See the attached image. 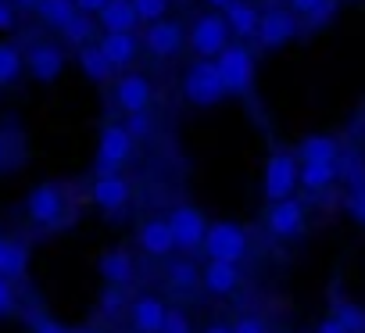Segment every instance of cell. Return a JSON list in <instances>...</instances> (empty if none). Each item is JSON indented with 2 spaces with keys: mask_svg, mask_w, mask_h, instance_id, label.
I'll list each match as a JSON object with an SVG mask.
<instances>
[{
  "mask_svg": "<svg viewBox=\"0 0 365 333\" xmlns=\"http://www.w3.org/2000/svg\"><path fill=\"white\" fill-rule=\"evenodd\" d=\"M182 97H187L194 108H215V104L226 97V83H222L219 65L197 58V61L187 68V76H182Z\"/></svg>",
  "mask_w": 365,
  "mask_h": 333,
  "instance_id": "obj_1",
  "label": "cell"
},
{
  "mask_svg": "<svg viewBox=\"0 0 365 333\" xmlns=\"http://www.w3.org/2000/svg\"><path fill=\"white\" fill-rule=\"evenodd\" d=\"M230 36H233V33H230V26H226V15L205 11V15H197L194 26H190V51H194L197 58H205V61H215V58L233 43Z\"/></svg>",
  "mask_w": 365,
  "mask_h": 333,
  "instance_id": "obj_2",
  "label": "cell"
},
{
  "mask_svg": "<svg viewBox=\"0 0 365 333\" xmlns=\"http://www.w3.org/2000/svg\"><path fill=\"white\" fill-rule=\"evenodd\" d=\"M297 183H301V161H297V154L276 150V154L265 161V198H269L272 205H279V201L294 198Z\"/></svg>",
  "mask_w": 365,
  "mask_h": 333,
  "instance_id": "obj_3",
  "label": "cell"
},
{
  "mask_svg": "<svg viewBox=\"0 0 365 333\" xmlns=\"http://www.w3.org/2000/svg\"><path fill=\"white\" fill-rule=\"evenodd\" d=\"M215 65H219V72H222L226 93H237V97L251 93V86H255V58H251L247 43H240V40L230 43V47L215 58Z\"/></svg>",
  "mask_w": 365,
  "mask_h": 333,
  "instance_id": "obj_4",
  "label": "cell"
},
{
  "mask_svg": "<svg viewBox=\"0 0 365 333\" xmlns=\"http://www.w3.org/2000/svg\"><path fill=\"white\" fill-rule=\"evenodd\" d=\"M65 212H68V201H65V190L58 183H40L29 190L26 198V215L33 226L40 230H51V226H61L65 222Z\"/></svg>",
  "mask_w": 365,
  "mask_h": 333,
  "instance_id": "obj_5",
  "label": "cell"
},
{
  "mask_svg": "<svg viewBox=\"0 0 365 333\" xmlns=\"http://www.w3.org/2000/svg\"><path fill=\"white\" fill-rule=\"evenodd\" d=\"M133 154V136L122 122H108L101 129V140H97V176H108V173H118L122 165L129 161Z\"/></svg>",
  "mask_w": 365,
  "mask_h": 333,
  "instance_id": "obj_6",
  "label": "cell"
},
{
  "mask_svg": "<svg viewBox=\"0 0 365 333\" xmlns=\"http://www.w3.org/2000/svg\"><path fill=\"white\" fill-rule=\"evenodd\" d=\"M205 255H208V262L240 265V258L247 255V233L237 222H212L208 237H205Z\"/></svg>",
  "mask_w": 365,
  "mask_h": 333,
  "instance_id": "obj_7",
  "label": "cell"
},
{
  "mask_svg": "<svg viewBox=\"0 0 365 333\" xmlns=\"http://www.w3.org/2000/svg\"><path fill=\"white\" fill-rule=\"evenodd\" d=\"M168 226H172V237H175V247L179 251H205V237H208V219L201 208L194 205H179L172 208L168 215Z\"/></svg>",
  "mask_w": 365,
  "mask_h": 333,
  "instance_id": "obj_8",
  "label": "cell"
},
{
  "mask_svg": "<svg viewBox=\"0 0 365 333\" xmlns=\"http://www.w3.org/2000/svg\"><path fill=\"white\" fill-rule=\"evenodd\" d=\"M297 36V15L283 4H276V0H269V4L262 8V26H258V43L265 51H279L287 47L290 40Z\"/></svg>",
  "mask_w": 365,
  "mask_h": 333,
  "instance_id": "obj_9",
  "label": "cell"
},
{
  "mask_svg": "<svg viewBox=\"0 0 365 333\" xmlns=\"http://www.w3.org/2000/svg\"><path fill=\"white\" fill-rule=\"evenodd\" d=\"M26 72H29L36 83H58L61 72H65V51H61L54 40L33 43L29 54H26Z\"/></svg>",
  "mask_w": 365,
  "mask_h": 333,
  "instance_id": "obj_10",
  "label": "cell"
},
{
  "mask_svg": "<svg viewBox=\"0 0 365 333\" xmlns=\"http://www.w3.org/2000/svg\"><path fill=\"white\" fill-rule=\"evenodd\" d=\"M150 97H154V86H150V79L140 76V72H125V76L115 83V104H118L125 115L147 111V108H150Z\"/></svg>",
  "mask_w": 365,
  "mask_h": 333,
  "instance_id": "obj_11",
  "label": "cell"
},
{
  "mask_svg": "<svg viewBox=\"0 0 365 333\" xmlns=\"http://www.w3.org/2000/svg\"><path fill=\"white\" fill-rule=\"evenodd\" d=\"M90 201H93L101 212H108V215L122 212V208L129 205V180H125V176H118V173L97 176V180H93V187H90Z\"/></svg>",
  "mask_w": 365,
  "mask_h": 333,
  "instance_id": "obj_12",
  "label": "cell"
},
{
  "mask_svg": "<svg viewBox=\"0 0 365 333\" xmlns=\"http://www.w3.org/2000/svg\"><path fill=\"white\" fill-rule=\"evenodd\" d=\"M143 51L154 54V58H175V54L182 51V29H179V22L161 19V22L147 26V33H143Z\"/></svg>",
  "mask_w": 365,
  "mask_h": 333,
  "instance_id": "obj_13",
  "label": "cell"
},
{
  "mask_svg": "<svg viewBox=\"0 0 365 333\" xmlns=\"http://www.w3.org/2000/svg\"><path fill=\"white\" fill-rule=\"evenodd\" d=\"M265 226H269V233H272V237H279V240L297 237V233L304 230V205H301V201H294V198H287V201L272 205V208H269V215H265Z\"/></svg>",
  "mask_w": 365,
  "mask_h": 333,
  "instance_id": "obj_14",
  "label": "cell"
},
{
  "mask_svg": "<svg viewBox=\"0 0 365 333\" xmlns=\"http://www.w3.org/2000/svg\"><path fill=\"white\" fill-rule=\"evenodd\" d=\"M165 315H168V308L154 294H140V297L129 301V322H133L136 333H161Z\"/></svg>",
  "mask_w": 365,
  "mask_h": 333,
  "instance_id": "obj_15",
  "label": "cell"
},
{
  "mask_svg": "<svg viewBox=\"0 0 365 333\" xmlns=\"http://www.w3.org/2000/svg\"><path fill=\"white\" fill-rule=\"evenodd\" d=\"M136 240H140V251H143L147 258H168V255L175 251V237H172L168 219H147V222L140 226Z\"/></svg>",
  "mask_w": 365,
  "mask_h": 333,
  "instance_id": "obj_16",
  "label": "cell"
},
{
  "mask_svg": "<svg viewBox=\"0 0 365 333\" xmlns=\"http://www.w3.org/2000/svg\"><path fill=\"white\" fill-rule=\"evenodd\" d=\"M230 33L244 43V40H258V26H262V8L251 4V0H233V4L222 11Z\"/></svg>",
  "mask_w": 365,
  "mask_h": 333,
  "instance_id": "obj_17",
  "label": "cell"
},
{
  "mask_svg": "<svg viewBox=\"0 0 365 333\" xmlns=\"http://www.w3.org/2000/svg\"><path fill=\"white\" fill-rule=\"evenodd\" d=\"M97 47L104 51L111 68H129L136 61V54H140V36L136 33H104L97 40Z\"/></svg>",
  "mask_w": 365,
  "mask_h": 333,
  "instance_id": "obj_18",
  "label": "cell"
},
{
  "mask_svg": "<svg viewBox=\"0 0 365 333\" xmlns=\"http://www.w3.org/2000/svg\"><path fill=\"white\" fill-rule=\"evenodd\" d=\"M97 269H101V276H104L108 287H129L133 276H136V262H133L129 251H104L101 262H97Z\"/></svg>",
  "mask_w": 365,
  "mask_h": 333,
  "instance_id": "obj_19",
  "label": "cell"
},
{
  "mask_svg": "<svg viewBox=\"0 0 365 333\" xmlns=\"http://www.w3.org/2000/svg\"><path fill=\"white\" fill-rule=\"evenodd\" d=\"M201 287H205L208 294L226 297V294H233V290L240 287V269H237L233 262H208V265L201 269Z\"/></svg>",
  "mask_w": 365,
  "mask_h": 333,
  "instance_id": "obj_20",
  "label": "cell"
},
{
  "mask_svg": "<svg viewBox=\"0 0 365 333\" xmlns=\"http://www.w3.org/2000/svg\"><path fill=\"white\" fill-rule=\"evenodd\" d=\"M104 33H133L140 26V15L133 8V0H108V8L97 15Z\"/></svg>",
  "mask_w": 365,
  "mask_h": 333,
  "instance_id": "obj_21",
  "label": "cell"
},
{
  "mask_svg": "<svg viewBox=\"0 0 365 333\" xmlns=\"http://www.w3.org/2000/svg\"><path fill=\"white\" fill-rule=\"evenodd\" d=\"M29 269V247L22 240H8V237H0V276L4 280H22Z\"/></svg>",
  "mask_w": 365,
  "mask_h": 333,
  "instance_id": "obj_22",
  "label": "cell"
},
{
  "mask_svg": "<svg viewBox=\"0 0 365 333\" xmlns=\"http://www.w3.org/2000/svg\"><path fill=\"white\" fill-rule=\"evenodd\" d=\"M340 176V161H304L301 165V187L308 194H322L326 187H333Z\"/></svg>",
  "mask_w": 365,
  "mask_h": 333,
  "instance_id": "obj_23",
  "label": "cell"
},
{
  "mask_svg": "<svg viewBox=\"0 0 365 333\" xmlns=\"http://www.w3.org/2000/svg\"><path fill=\"white\" fill-rule=\"evenodd\" d=\"M340 143L333 140V136H304L301 143H297V161L304 165V161H340Z\"/></svg>",
  "mask_w": 365,
  "mask_h": 333,
  "instance_id": "obj_24",
  "label": "cell"
},
{
  "mask_svg": "<svg viewBox=\"0 0 365 333\" xmlns=\"http://www.w3.org/2000/svg\"><path fill=\"white\" fill-rule=\"evenodd\" d=\"M76 15H79L76 0H40V8H36V19H40L47 29H58V33H61Z\"/></svg>",
  "mask_w": 365,
  "mask_h": 333,
  "instance_id": "obj_25",
  "label": "cell"
},
{
  "mask_svg": "<svg viewBox=\"0 0 365 333\" xmlns=\"http://www.w3.org/2000/svg\"><path fill=\"white\" fill-rule=\"evenodd\" d=\"M76 61H79V68H83V76L86 79H93V83H104V79H111V61L104 58V51L97 47V43H90V47H83L79 54H76Z\"/></svg>",
  "mask_w": 365,
  "mask_h": 333,
  "instance_id": "obj_26",
  "label": "cell"
},
{
  "mask_svg": "<svg viewBox=\"0 0 365 333\" xmlns=\"http://www.w3.org/2000/svg\"><path fill=\"white\" fill-rule=\"evenodd\" d=\"M197 283H201V269L190 258H179L168 265V287L175 294H190V290H197Z\"/></svg>",
  "mask_w": 365,
  "mask_h": 333,
  "instance_id": "obj_27",
  "label": "cell"
},
{
  "mask_svg": "<svg viewBox=\"0 0 365 333\" xmlns=\"http://www.w3.org/2000/svg\"><path fill=\"white\" fill-rule=\"evenodd\" d=\"M93 33H97V19H90V15H76V19L61 29V40H65L68 47L83 51V47L97 43V40H93Z\"/></svg>",
  "mask_w": 365,
  "mask_h": 333,
  "instance_id": "obj_28",
  "label": "cell"
},
{
  "mask_svg": "<svg viewBox=\"0 0 365 333\" xmlns=\"http://www.w3.org/2000/svg\"><path fill=\"white\" fill-rule=\"evenodd\" d=\"M26 72V54L15 43H0V86L19 83Z\"/></svg>",
  "mask_w": 365,
  "mask_h": 333,
  "instance_id": "obj_29",
  "label": "cell"
},
{
  "mask_svg": "<svg viewBox=\"0 0 365 333\" xmlns=\"http://www.w3.org/2000/svg\"><path fill=\"white\" fill-rule=\"evenodd\" d=\"M340 180H344L351 190L365 187V161H361L358 154H340Z\"/></svg>",
  "mask_w": 365,
  "mask_h": 333,
  "instance_id": "obj_30",
  "label": "cell"
},
{
  "mask_svg": "<svg viewBox=\"0 0 365 333\" xmlns=\"http://www.w3.org/2000/svg\"><path fill=\"white\" fill-rule=\"evenodd\" d=\"M97 312H101L104 319H118V315L125 312V294H122V287H104V290H101V301H97Z\"/></svg>",
  "mask_w": 365,
  "mask_h": 333,
  "instance_id": "obj_31",
  "label": "cell"
},
{
  "mask_svg": "<svg viewBox=\"0 0 365 333\" xmlns=\"http://www.w3.org/2000/svg\"><path fill=\"white\" fill-rule=\"evenodd\" d=\"M333 319H340L351 333H365V312L358 304H351V301H336L333 304Z\"/></svg>",
  "mask_w": 365,
  "mask_h": 333,
  "instance_id": "obj_32",
  "label": "cell"
},
{
  "mask_svg": "<svg viewBox=\"0 0 365 333\" xmlns=\"http://www.w3.org/2000/svg\"><path fill=\"white\" fill-rule=\"evenodd\" d=\"M133 8H136L140 22L154 26V22H161L168 15V0H133Z\"/></svg>",
  "mask_w": 365,
  "mask_h": 333,
  "instance_id": "obj_33",
  "label": "cell"
},
{
  "mask_svg": "<svg viewBox=\"0 0 365 333\" xmlns=\"http://www.w3.org/2000/svg\"><path fill=\"white\" fill-rule=\"evenodd\" d=\"M122 125L129 129V136H133V140H147V136L154 133V122H150V115H147V111L125 115V122H122Z\"/></svg>",
  "mask_w": 365,
  "mask_h": 333,
  "instance_id": "obj_34",
  "label": "cell"
},
{
  "mask_svg": "<svg viewBox=\"0 0 365 333\" xmlns=\"http://www.w3.org/2000/svg\"><path fill=\"white\" fill-rule=\"evenodd\" d=\"M15 308H19V294H15V283L0 276V319L15 315Z\"/></svg>",
  "mask_w": 365,
  "mask_h": 333,
  "instance_id": "obj_35",
  "label": "cell"
},
{
  "mask_svg": "<svg viewBox=\"0 0 365 333\" xmlns=\"http://www.w3.org/2000/svg\"><path fill=\"white\" fill-rule=\"evenodd\" d=\"M336 8H340V0H326V4H322L312 19H304V26H308V29H322V26H329L333 15H336Z\"/></svg>",
  "mask_w": 365,
  "mask_h": 333,
  "instance_id": "obj_36",
  "label": "cell"
},
{
  "mask_svg": "<svg viewBox=\"0 0 365 333\" xmlns=\"http://www.w3.org/2000/svg\"><path fill=\"white\" fill-rule=\"evenodd\" d=\"M161 333H194V326H190V319L182 315V312L168 308V315H165V326H161Z\"/></svg>",
  "mask_w": 365,
  "mask_h": 333,
  "instance_id": "obj_37",
  "label": "cell"
},
{
  "mask_svg": "<svg viewBox=\"0 0 365 333\" xmlns=\"http://www.w3.org/2000/svg\"><path fill=\"white\" fill-rule=\"evenodd\" d=\"M322 4H326V0H287V8H290L297 19H312Z\"/></svg>",
  "mask_w": 365,
  "mask_h": 333,
  "instance_id": "obj_38",
  "label": "cell"
},
{
  "mask_svg": "<svg viewBox=\"0 0 365 333\" xmlns=\"http://www.w3.org/2000/svg\"><path fill=\"white\" fill-rule=\"evenodd\" d=\"M15 22H19V8L11 4V0H0V33L15 29Z\"/></svg>",
  "mask_w": 365,
  "mask_h": 333,
  "instance_id": "obj_39",
  "label": "cell"
},
{
  "mask_svg": "<svg viewBox=\"0 0 365 333\" xmlns=\"http://www.w3.org/2000/svg\"><path fill=\"white\" fill-rule=\"evenodd\" d=\"M347 208H351V215L358 222H365V187H358V190L347 194Z\"/></svg>",
  "mask_w": 365,
  "mask_h": 333,
  "instance_id": "obj_40",
  "label": "cell"
},
{
  "mask_svg": "<svg viewBox=\"0 0 365 333\" xmlns=\"http://www.w3.org/2000/svg\"><path fill=\"white\" fill-rule=\"evenodd\" d=\"M233 333H269V329H265V322H262V319L244 315V319H237V322H233Z\"/></svg>",
  "mask_w": 365,
  "mask_h": 333,
  "instance_id": "obj_41",
  "label": "cell"
},
{
  "mask_svg": "<svg viewBox=\"0 0 365 333\" xmlns=\"http://www.w3.org/2000/svg\"><path fill=\"white\" fill-rule=\"evenodd\" d=\"M33 333H76V329H68V326L58 322V319H36V322H33Z\"/></svg>",
  "mask_w": 365,
  "mask_h": 333,
  "instance_id": "obj_42",
  "label": "cell"
},
{
  "mask_svg": "<svg viewBox=\"0 0 365 333\" xmlns=\"http://www.w3.org/2000/svg\"><path fill=\"white\" fill-rule=\"evenodd\" d=\"M76 8H79V15H90V19H97V15L108 8V0H76Z\"/></svg>",
  "mask_w": 365,
  "mask_h": 333,
  "instance_id": "obj_43",
  "label": "cell"
},
{
  "mask_svg": "<svg viewBox=\"0 0 365 333\" xmlns=\"http://www.w3.org/2000/svg\"><path fill=\"white\" fill-rule=\"evenodd\" d=\"M315 333H351V329H347L340 319H333V315H329V319H322V322L315 326Z\"/></svg>",
  "mask_w": 365,
  "mask_h": 333,
  "instance_id": "obj_44",
  "label": "cell"
},
{
  "mask_svg": "<svg viewBox=\"0 0 365 333\" xmlns=\"http://www.w3.org/2000/svg\"><path fill=\"white\" fill-rule=\"evenodd\" d=\"M11 4H15L19 11H33V15H36V8H40V0H11Z\"/></svg>",
  "mask_w": 365,
  "mask_h": 333,
  "instance_id": "obj_45",
  "label": "cell"
},
{
  "mask_svg": "<svg viewBox=\"0 0 365 333\" xmlns=\"http://www.w3.org/2000/svg\"><path fill=\"white\" fill-rule=\"evenodd\" d=\"M205 333H233V326H226V322H212Z\"/></svg>",
  "mask_w": 365,
  "mask_h": 333,
  "instance_id": "obj_46",
  "label": "cell"
},
{
  "mask_svg": "<svg viewBox=\"0 0 365 333\" xmlns=\"http://www.w3.org/2000/svg\"><path fill=\"white\" fill-rule=\"evenodd\" d=\"M205 4H208V8H215V11H226V8L233 4V0H205Z\"/></svg>",
  "mask_w": 365,
  "mask_h": 333,
  "instance_id": "obj_47",
  "label": "cell"
},
{
  "mask_svg": "<svg viewBox=\"0 0 365 333\" xmlns=\"http://www.w3.org/2000/svg\"><path fill=\"white\" fill-rule=\"evenodd\" d=\"M4 161H8V140L0 136V169H4Z\"/></svg>",
  "mask_w": 365,
  "mask_h": 333,
  "instance_id": "obj_48",
  "label": "cell"
},
{
  "mask_svg": "<svg viewBox=\"0 0 365 333\" xmlns=\"http://www.w3.org/2000/svg\"><path fill=\"white\" fill-rule=\"evenodd\" d=\"M76 333H97V329H76Z\"/></svg>",
  "mask_w": 365,
  "mask_h": 333,
  "instance_id": "obj_49",
  "label": "cell"
}]
</instances>
